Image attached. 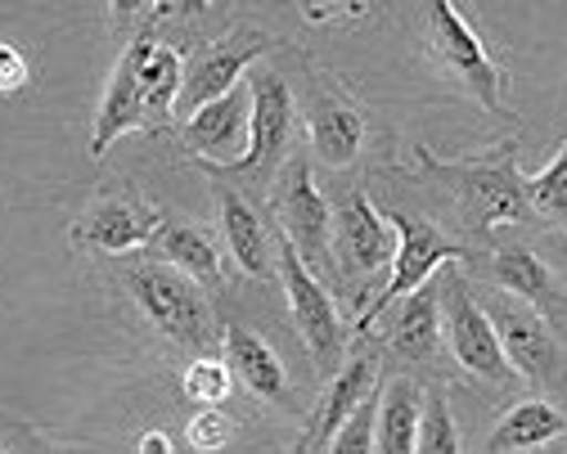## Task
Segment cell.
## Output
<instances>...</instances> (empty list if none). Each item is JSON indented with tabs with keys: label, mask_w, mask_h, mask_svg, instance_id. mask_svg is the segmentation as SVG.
I'll list each match as a JSON object with an SVG mask.
<instances>
[{
	"label": "cell",
	"mask_w": 567,
	"mask_h": 454,
	"mask_svg": "<svg viewBox=\"0 0 567 454\" xmlns=\"http://www.w3.org/2000/svg\"><path fill=\"white\" fill-rule=\"evenodd\" d=\"M419 167L433 172L460 203L464 211L477 216L482 230H495V225H527L532 207L523 198V172H518V148L514 140L495 144L482 158H464V163H446L429 148H419Z\"/></svg>",
	"instance_id": "obj_1"
},
{
	"label": "cell",
	"mask_w": 567,
	"mask_h": 454,
	"mask_svg": "<svg viewBox=\"0 0 567 454\" xmlns=\"http://www.w3.org/2000/svg\"><path fill=\"white\" fill-rule=\"evenodd\" d=\"M248 91H252V126H248V154L230 167H203L212 180H244L270 185L279 180L284 163H289V140H293V91L289 82L270 68L248 72Z\"/></svg>",
	"instance_id": "obj_2"
},
{
	"label": "cell",
	"mask_w": 567,
	"mask_h": 454,
	"mask_svg": "<svg viewBox=\"0 0 567 454\" xmlns=\"http://www.w3.org/2000/svg\"><path fill=\"white\" fill-rule=\"evenodd\" d=\"M126 292L140 307L163 338H172L176 347H189V351H207L212 347V307L203 288L181 275L176 266H163V261H145L126 270Z\"/></svg>",
	"instance_id": "obj_3"
},
{
	"label": "cell",
	"mask_w": 567,
	"mask_h": 454,
	"mask_svg": "<svg viewBox=\"0 0 567 454\" xmlns=\"http://www.w3.org/2000/svg\"><path fill=\"white\" fill-rule=\"evenodd\" d=\"M383 216H388V225L396 230V257H392L388 283L370 297V307L357 316V333H370L374 320L392 311V301L419 292L423 283L437 279L442 266H451V261L464 257V248H460L455 239H446L433 220H414V216H405V211H383Z\"/></svg>",
	"instance_id": "obj_4"
},
{
	"label": "cell",
	"mask_w": 567,
	"mask_h": 454,
	"mask_svg": "<svg viewBox=\"0 0 567 454\" xmlns=\"http://www.w3.org/2000/svg\"><path fill=\"white\" fill-rule=\"evenodd\" d=\"M266 50H275V37H266V32H226L221 41L203 45V50L185 63V82H181L172 122L181 126L185 117H194V113L207 109L212 100H221V95H230L235 86H244V78L257 68V59H261Z\"/></svg>",
	"instance_id": "obj_5"
},
{
	"label": "cell",
	"mask_w": 567,
	"mask_h": 454,
	"mask_svg": "<svg viewBox=\"0 0 567 454\" xmlns=\"http://www.w3.org/2000/svg\"><path fill=\"white\" fill-rule=\"evenodd\" d=\"M429 50L437 54V63H446L455 78L464 82V91L482 104V113H501V82L505 72L491 63L473 19L446 0H433L429 6Z\"/></svg>",
	"instance_id": "obj_6"
},
{
	"label": "cell",
	"mask_w": 567,
	"mask_h": 454,
	"mask_svg": "<svg viewBox=\"0 0 567 454\" xmlns=\"http://www.w3.org/2000/svg\"><path fill=\"white\" fill-rule=\"evenodd\" d=\"M279 279H284V292H289V311H293V324H298L311 360L324 373H338L342 369V342H347L338 307H333V297L320 288V279L311 275V266L284 239H279Z\"/></svg>",
	"instance_id": "obj_7"
},
{
	"label": "cell",
	"mask_w": 567,
	"mask_h": 454,
	"mask_svg": "<svg viewBox=\"0 0 567 454\" xmlns=\"http://www.w3.org/2000/svg\"><path fill=\"white\" fill-rule=\"evenodd\" d=\"M275 225L279 239L289 244L307 266L329 257L333 244V211L320 198V189L311 185V163L307 158H289L279 172V189H275Z\"/></svg>",
	"instance_id": "obj_8"
},
{
	"label": "cell",
	"mask_w": 567,
	"mask_h": 454,
	"mask_svg": "<svg viewBox=\"0 0 567 454\" xmlns=\"http://www.w3.org/2000/svg\"><path fill=\"white\" fill-rule=\"evenodd\" d=\"M442 333L451 338V351L460 360V369L486 378V383H509L514 369L501 351V338H495L491 316L477 307V297L464 288V279H446L442 288Z\"/></svg>",
	"instance_id": "obj_9"
},
{
	"label": "cell",
	"mask_w": 567,
	"mask_h": 454,
	"mask_svg": "<svg viewBox=\"0 0 567 454\" xmlns=\"http://www.w3.org/2000/svg\"><path fill=\"white\" fill-rule=\"evenodd\" d=\"M248 126H252V91L244 78V86L212 100L207 109L185 117L176 131H181L185 148L198 158V167H230L248 154Z\"/></svg>",
	"instance_id": "obj_10"
},
{
	"label": "cell",
	"mask_w": 567,
	"mask_h": 454,
	"mask_svg": "<svg viewBox=\"0 0 567 454\" xmlns=\"http://www.w3.org/2000/svg\"><path fill=\"white\" fill-rule=\"evenodd\" d=\"M491 324H495V338H501V351L514 373H523L527 383H536L545 392L567 388V364H563L558 338L540 316H532L527 307H501L491 316Z\"/></svg>",
	"instance_id": "obj_11"
},
{
	"label": "cell",
	"mask_w": 567,
	"mask_h": 454,
	"mask_svg": "<svg viewBox=\"0 0 567 454\" xmlns=\"http://www.w3.org/2000/svg\"><path fill=\"white\" fill-rule=\"evenodd\" d=\"M329 252L338 257L342 275H370L396 257V230L365 194H351L342 203V211H333Z\"/></svg>",
	"instance_id": "obj_12"
},
{
	"label": "cell",
	"mask_w": 567,
	"mask_h": 454,
	"mask_svg": "<svg viewBox=\"0 0 567 454\" xmlns=\"http://www.w3.org/2000/svg\"><path fill=\"white\" fill-rule=\"evenodd\" d=\"M158 230H163V211L126 203V198H104L73 225V244L86 248V252L122 257V252H135V248H150Z\"/></svg>",
	"instance_id": "obj_13"
},
{
	"label": "cell",
	"mask_w": 567,
	"mask_h": 454,
	"mask_svg": "<svg viewBox=\"0 0 567 454\" xmlns=\"http://www.w3.org/2000/svg\"><path fill=\"white\" fill-rule=\"evenodd\" d=\"M374 392V360L370 355H357V360H347L333 378H329V388L320 396V405L311 410L293 454H329L333 436L347 427V419L361 410V401Z\"/></svg>",
	"instance_id": "obj_14"
},
{
	"label": "cell",
	"mask_w": 567,
	"mask_h": 454,
	"mask_svg": "<svg viewBox=\"0 0 567 454\" xmlns=\"http://www.w3.org/2000/svg\"><path fill=\"white\" fill-rule=\"evenodd\" d=\"M491 275L501 283L514 301L532 316H540L549 329H563L567 324V288L558 283V275L527 248H501V257L491 261Z\"/></svg>",
	"instance_id": "obj_15"
},
{
	"label": "cell",
	"mask_w": 567,
	"mask_h": 454,
	"mask_svg": "<svg viewBox=\"0 0 567 454\" xmlns=\"http://www.w3.org/2000/svg\"><path fill=\"white\" fill-rule=\"evenodd\" d=\"M221 347H226L230 373L239 378V383H244L257 401L293 410V383H289V373H284V360L270 351V342H266L261 333H252L248 324H226Z\"/></svg>",
	"instance_id": "obj_16"
},
{
	"label": "cell",
	"mask_w": 567,
	"mask_h": 454,
	"mask_svg": "<svg viewBox=\"0 0 567 454\" xmlns=\"http://www.w3.org/2000/svg\"><path fill=\"white\" fill-rule=\"evenodd\" d=\"M122 54H126V63H131V72H135L140 95H145V104H150L154 126L167 122L172 109H176L181 82H185V59L176 54V45H167V41H158V37L145 32V37H135Z\"/></svg>",
	"instance_id": "obj_17"
},
{
	"label": "cell",
	"mask_w": 567,
	"mask_h": 454,
	"mask_svg": "<svg viewBox=\"0 0 567 454\" xmlns=\"http://www.w3.org/2000/svg\"><path fill=\"white\" fill-rule=\"evenodd\" d=\"M423 427V392L410 378H388L379 388L374 414V454H414Z\"/></svg>",
	"instance_id": "obj_18"
},
{
	"label": "cell",
	"mask_w": 567,
	"mask_h": 454,
	"mask_svg": "<svg viewBox=\"0 0 567 454\" xmlns=\"http://www.w3.org/2000/svg\"><path fill=\"white\" fill-rule=\"evenodd\" d=\"M442 342V288L437 283H423L419 292H410L401 301V311L392 316L388 329V347L401 360H433Z\"/></svg>",
	"instance_id": "obj_19"
},
{
	"label": "cell",
	"mask_w": 567,
	"mask_h": 454,
	"mask_svg": "<svg viewBox=\"0 0 567 454\" xmlns=\"http://www.w3.org/2000/svg\"><path fill=\"white\" fill-rule=\"evenodd\" d=\"M150 248L163 257V266H176L198 288H221L226 283L217 244H212L207 230H198V225H189V220H163V230L154 235Z\"/></svg>",
	"instance_id": "obj_20"
},
{
	"label": "cell",
	"mask_w": 567,
	"mask_h": 454,
	"mask_svg": "<svg viewBox=\"0 0 567 454\" xmlns=\"http://www.w3.org/2000/svg\"><path fill=\"white\" fill-rule=\"evenodd\" d=\"M307 126H311V148L324 167H351L361 158V140H365L361 109H351L342 100H316Z\"/></svg>",
	"instance_id": "obj_21"
},
{
	"label": "cell",
	"mask_w": 567,
	"mask_h": 454,
	"mask_svg": "<svg viewBox=\"0 0 567 454\" xmlns=\"http://www.w3.org/2000/svg\"><path fill=\"white\" fill-rule=\"evenodd\" d=\"M217 207H221V230H226V244H230V257L239 261V270L248 279H266L270 275V239L261 230V216L252 211V203L235 185H221Z\"/></svg>",
	"instance_id": "obj_22"
},
{
	"label": "cell",
	"mask_w": 567,
	"mask_h": 454,
	"mask_svg": "<svg viewBox=\"0 0 567 454\" xmlns=\"http://www.w3.org/2000/svg\"><path fill=\"white\" fill-rule=\"evenodd\" d=\"M567 432V414L536 396V401H523L514 405L501 423H495V436H491V454H518V450H536V445H549Z\"/></svg>",
	"instance_id": "obj_23"
},
{
	"label": "cell",
	"mask_w": 567,
	"mask_h": 454,
	"mask_svg": "<svg viewBox=\"0 0 567 454\" xmlns=\"http://www.w3.org/2000/svg\"><path fill=\"white\" fill-rule=\"evenodd\" d=\"M523 198L536 216L554 220L558 230H567V140L554 154L549 167H540L536 176H523Z\"/></svg>",
	"instance_id": "obj_24"
},
{
	"label": "cell",
	"mask_w": 567,
	"mask_h": 454,
	"mask_svg": "<svg viewBox=\"0 0 567 454\" xmlns=\"http://www.w3.org/2000/svg\"><path fill=\"white\" fill-rule=\"evenodd\" d=\"M230 388H235V373H230L226 355H221V360H217V355H198V360H189L185 373H181V392H185V401H194V405H226Z\"/></svg>",
	"instance_id": "obj_25"
},
{
	"label": "cell",
	"mask_w": 567,
	"mask_h": 454,
	"mask_svg": "<svg viewBox=\"0 0 567 454\" xmlns=\"http://www.w3.org/2000/svg\"><path fill=\"white\" fill-rule=\"evenodd\" d=\"M414 454H464L451 401L442 392H433L429 401H423V427H419V450Z\"/></svg>",
	"instance_id": "obj_26"
},
{
	"label": "cell",
	"mask_w": 567,
	"mask_h": 454,
	"mask_svg": "<svg viewBox=\"0 0 567 454\" xmlns=\"http://www.w3.org/2000/svg\"><path fill=\"white\" fill-rule=\"evenodd\" d=\"M185 441L198 450V454H217L235 441V419L221 410V405H198L185 423Z\"/></svg>",
	"instance_id": "obj_27"
},
{
	"label": "cell",
	"mask_w": 567,
	"mask_h": 454,
	"mask_svg": "<svg viewBox=\"0 0 567 454\" xmlns=\"http://www.w3.org/2000/svg\"><path fill=\"white\" fill-rule=\"evenodd\" d=\"M374 414H379V392L361 401V410L347 419V427L333 436L329 454H374Z\"/></svg>",
	"instance_id": "obj_28"
},
{
	"label": "cell",
	"mask_w": 567,
	"mask_h": 454,
	"mask_svg": "<svg viewBox=\"0 0 567 454\" xmlns=\"http://www.w3.org/2000/svg\"><path fill=\"white\" fill-rule=\"evenodd\" d=\"M28 82H32V63L23 59V50L10 45V41H0V95H14Z\"/></svg>",
	"instance_id": "obj_29"
},
{
	"label": "cell",
	"mask_w": 567,
	"mask_h": 454,
	"mask_svg": "<svg viewBox=\"0 0 567 454\" xmlns=\"http://www.w3.org/2000/svg\"><path fill=\"white\" fill-rule=\"evenodd\" d=\"M135 454H176V441L167 432H145L135 445Z\"/></svg>",
	"instance_id": "obj_30"
}]
</instances>
